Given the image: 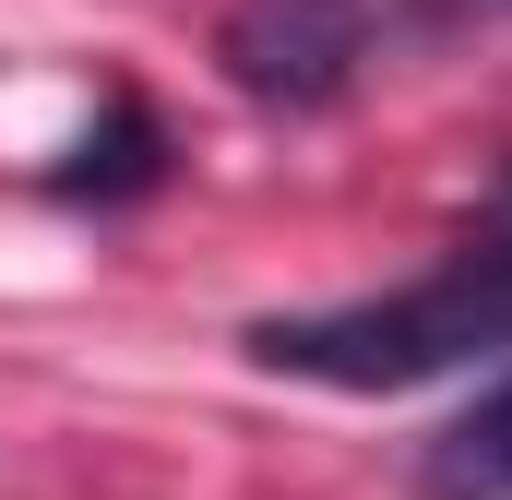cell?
Listing matches in <instances>:
<instances>
[{
    "label": "cell",
    "mask_w": 512,
    "mask_h": 500,
    "mask_svg": "<svg viewBox=\"0 0 512 500\" xmlns=\"http://www.w3.org/2000/svg\"><path fill=\"white\" fill-rule=\"evenodd\" d=\"M429 24H512V0H417Z\"/></svg>",
    "instance_id": "5b68a950"
},
{
    "label": "cell",
    "mask_w": 512,
    "mask_h": 500,
    "mask_svg": "<svg viewBox=\"0 0 512 500\" xmlns=\"http://www.w3.org/2000/svg\"><path fill=\"white\" fill-rule=\"evenodd\" d=\"M215 60H227V84H239L251 108L310 120V108H334V96L358 84V60H370V0H239L227 36H215Z\"/></svg>",
    "instance_id": "7a4b0ae2"
},
{
    "label": "cell",
    "mask_w": 512,
    "mask_h": 500,
    "mask_svg": "<svg viewBox=\"0 0 512 500\" xmlns=\"http://www.w3.org/2000/svg\"><path fill=\"white\" fill-rule=\"evenodd\" d=\"M143 179H155V120L120 96V108H108V143H84V167H72L60 191H143Z\"/></svg>",
    "instance_id": "277c9868"
},
{
    "label": "cell",
    "mask_w": 512,
    "mask_h": 500,
    "mask_svg": "<svg viewBox=\"0 0 512 500\" xmlns=\"http://www.w3.org/2000/svg\"><path fill=\"white\" fill-rule=\"evenodd\" d=\"M417 500H512V370L417 453Z\"/></svg>",
    "instance_id": "3957f363"
},
{
    "label": "cell",
    "mask_w": 512,
    "mask_h": 500,
    "mask_svg": "<svg viewBox=\"0 0 512 500\" xmlns=\"http://www.w3.org/2000/svg\"><path fill=\"white\" fill-rule=\"evenodd\" d=\"M512 346V167L489 191V215L441 250L417 286L393 298H346V310H274L251 322V358L286 381H322V393H405L429 370H465Z\"/></svg>",
    "instance_id": "6da1fadb"
}]
</instances>
